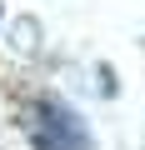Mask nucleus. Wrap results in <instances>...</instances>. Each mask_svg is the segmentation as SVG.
I'll return each instance as SVG.
<instances>
[{"mask_svg":"<svg viewBox=\"0 0 145 150\" xmlns=\"http://www.w3.org/2000/svg\"><path fill=\"white\" fill-rule=\"evenodd\" d=\"M30 140H35V150H90L85 120L60 100H40L30 110Z\"/></svg>","mask_w":145,"mask_h":150,"instance_id":"nucleus-1","label":"nucleus"}]
</instances>
